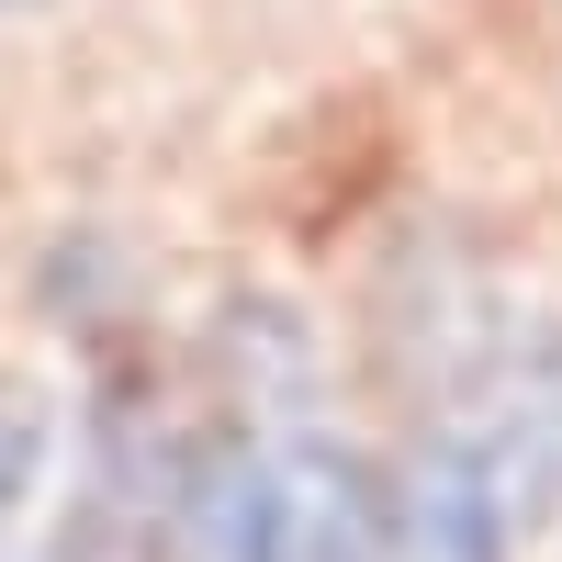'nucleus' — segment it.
I'll return each instance as SVG.
<instances>
[{"instance_id": "obj_1", "label": "nucleus", "mask_w": 562, "mask_h": 562, "mask_svg": "<svg viewBox=\"0 0 562 562\" xmlns=\"http://www.w3.org/2000/svg\"><path fill=\"white\" fill-rule=\"evenodd\" d=\"M439 428L495 473L506 518L529 540L562 506V338L551 326H518V338H495V349H461V383H450Z\"/></svg>"}, {"instance_id": "obj_2", "label": "nucleus", "mask_w": 562, "mask_h": 562, "mask_svg": "<svg viewBox=\"0 0 562 562\" xmlns=\"http://www.w3.org/2000/svg\"><path fill=\"white\" fill-rule=\"evenodd\" d=\"M394 506L338 428H293L270 450V562H383Z\"/></svg>"}, {"instance_id": "obj_3", "label": "nucleus", "mask_w": 562, "mask_h": 562, "mask_svg": "<svg viewBox=\"0 0 562 562\" xmlns=\"http://www.w3.org/2000/svg\"><path fill=\"white\" fill-rule=\"evenodd\" d=\"M147 562H270V450L259 439H192L169 461Z\"/></svg>"}, {"instance_id": "obj_4", "label": "nucleus", "mask_w": 562, "mask_h": 562, "mask_svg": "<svg viewBox=\"0 0 562 562\" xmlns=\"http://www.w3.org/2000/svg\"><path fill=\"white\" fill-rule=\"evenodd\" d=\"M518 551V518L473 450L450 428H428L394 473V562H506Z\"/></svg>"}, {"instance_id": "obj_5", "label": "nucleus", "mask_w": 562, "mask_h": 562, "mask_svg": "<svg viewBox=\"0 0 562 562\" xmlns=\"http://www.w3.org/2000/svg\"><path fill=\"white\" fill-rule=\"evenodd\" d=\"M34 473H45V405L23 383H0V518L34 495Z\"/></svg>"}, {"instance_id": "obj_6", "label": "nucleus", "mask_w": 562, "mask_h": 562, "mask_svg": "<svg viewBox=\"0 0 562 562\" xmlns=\"http://www.w3.org/2000/svg\"><path fill=\"white\" fill-rule=\"evenodd\" d=\"M0 12H12V0H0Z\"/></svg>"}]
</instances>
